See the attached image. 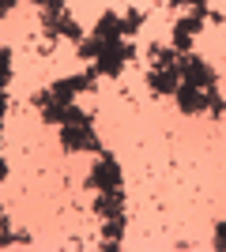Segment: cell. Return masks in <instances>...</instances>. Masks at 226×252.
<instances>
[{"instance_id": "cell-1", "label": "cell", "mask_w": 226, "mask_h": 252, "mask_svg": "<svg viewBox=\"0 0 226 252\" xmlns=\"http://www.w3.org/2000/svg\"><path fill=\"white\" fill-rule=\"evenodd\" d=\"M140 27H143V11H129V15L106 11V15L98 19L95 34L79 42V57H83V61H95L98 75H121V68L136 57L132 42H125V38L136 34Z\"/></svg>"}, {"instance_id": "cell-2", "label": "cell", "mask_w": 226, "mask_h": 252, "mask_svg": "<svg viewBox=\"0 0 226 252\" xmlns=\"http://www.w3.org/2000/svg\"><path fill=\"white\" fill-rule=\"evenodd\" d=\"M95 75L98 72H79V75H68V79H57V83L45 87L42 94L34 98V105H38V113H42L45 125H61V113L75 102V94L95 87Z\"/></svg>"}, {"instance_id": "cell-3", "label": "cell", "mask_w": 226, "mask_h": 252, "mask_svg": "<svg viewBox=\"0 0 226 252\" xmlns=\"http://www.w3.org/2000/svg\"><path fill=\"white\" fill-rule=\"evenodd\" d=\"M61 143H65V151H102V143H98L95 136V121H91V113H83L79 105H68L65 113H61Z\"/></svg>"}, {"instance_id": "cell-4", "label": "cell", "mask_w": 226, "mask_h": 252, "mask_svg": "<svg viewBox=\"0 0 226 252\" xmlns=\"http://www.w3.org/2000/svg\"><path fill=\"white\" fill-rule=\"evenodd\" d=\"M155 68H151L147 75V87H151V94H173L177 87H181V57L185 53L177 49H155Z\"/></svg>"}, {"instance_id": "cell-5", "label": "cell", "mask_w": 226, "mask_h": 252, "mask_svg": "<svg viewBox=\"0 0 226 252\" xmlns=\"http://www.w3.org/2000/svg\"><path fill=\"white\" fill-rule=\"evenodd\" d=\"M173 98H177V105H181V113H223V98H219L215 87H189L181 83L177 91H173Z\"/></svg>"}, {"instance_id": "cell-6", "label": "cell", "mask_w": 226, "mask_h": 252, "mask_svg": "<svg viewBox=\"0 0 226 252\" xmlns=\"http://www.w3.org/2000/svg\"><path fill=\"white\" fill-rule=\"evenodd\" d=\"M34 4H38V11H42V27H45L49 38H53V34H65V38H72V42H83V31L75 27V19L65 11L61 0H34Z\"/></svg>"}, {"instance_id": "cell-7", "label": "cell", "mask_w": 226, "mask_h": 252, "mask_svg": "<svg viewBox=\"0 0 226 252\" xmlns=\"http://www.w3.org/2000/svg\"><path fill=\"white\" fill-rule=\"evenodd\" d=\"M87 189H95V192H125V185H121V166H117V158L109 155V151H98L95 169L87 173Z\"/></svg>"}, {"instance_id": "cell-8", "label": "cell", "mask_w": 226, "mask_h": 252, "mask_svg": "<svg viewBox=\"0 0 226 252\" xmlns=\"http://www.w3.org/2000/svg\"><path fill=\"white\" fill-rule=\"evenodd\" d=\"M181 83H189V87H215V68L204 64L200 57H189V53H185L181 57Z\"/></svg>"}, {"instance_id": "cell-9", "label": "cell", "mask_w": 226, "mask_h": 252, "mask_svg": "<svg viewBox=\"0 0 226 252\" xmlns=\"http://www.w3.org/2000/svg\"><path fill=\"white\" fill-rule=\"evenodd\" d=\"M204 19H215V15H207V11H193V15H185V19L173 27V49L189 53V42L196 38V31H200V23H204Z\"/></svg>"}, {"instance_id": "cell-10", "label": "cell", "mask_w": 226, "mask_h": 252, "mask_svg": "<svg viewBox=\"0 0 226 252\" xmlns=\"http://www.w3.org/2000/svg\"><path fill=\"white\" fill-rule=\"evenodd\" d=\"M31 241V237H27V233H15L8 226V215H0V249H4V245H27Z\"/></svg>"}, {"instance_id": "cell-11", "label": "cell", "mask_w": 226, "mask_h": 252, "mask_svg": "<svg viewBox=\"0 0 226 252\" xmlns=\"http://www.w3.org/2000/svg\"><path fill=\"white\" fill-rule=\"evenodd\" d=\"M8 79H11V53L0 45V87H8Z\"/></svg>"}, {"instance_id": "cell-12", "label": "cell", "mask_w": 226, "mask_h": 252, "mask_svg": "<svg viewBox=\"0 0 226 252\" xmlns=\"http://www.w3.org/2000/svg\"><path fill=\"white\" fill-rule=\"evenodd\" d=\"M173 8H177V4H193L196 11H207V0H170ZM207 15H211V11H207Z\"/></svg>"}, {"instance_id": "cell-13", "label": "cell", "mask_w": 226, "mask_h": 252, "mask_svg": "<svg viewBox=\"0 0 226 252\" xmlns=\"http://www.w3.org/2000/svg\"><path fill=\"white\" fill-rule=\"evenodd\" d=\"M215 249L226 252V222H219V230H215Z\"/></svg>"}, {"instance_id": "cell-14", "label": "cell", "mask_w": 226, "mask_h": 252, "mask_svg": "<svg viewBox=\"0 0 226 252\" xmlns=\"http://www.w3.org/2000/svg\"><path fill=\"white\" fill-rule=\"evenodd\" d=\"M8 177V166H4V158H0V181Z\"/></svg>"}]
</instances>
